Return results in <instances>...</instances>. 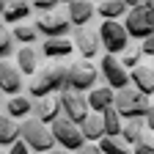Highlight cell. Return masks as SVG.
Masks as SVG:
<instances>
[{"mask_svg": "<svg viewBox=\"0 0 154 154\" xmlns=\"http://www.w3.org/2000/svg\"><path fill=\"white\" fill-rule=\"evenodd\" d=\"M113 110L121 116V121H127V119H143V116L151 110V96H146L138 88L127 85V88L113 94Z\"/></svg>", "mask_w": 154, "mask_h": 154, "instance_id": "6da1fadb", "label": "cell"}, {"mask_svg": "<svg viewBox=\"0 0 154 154\" xmlns=\"http://www.w3.org/2000/svg\"><path fill=\"white\" fill-rule=\"evenodd\" d=\"M66 88V66L61 63H50L44 69H38V74H33V80L28 85V94L33 99H42V96H50L55 91Z\"/></svg>", "mask_w": 154, "mask_h": 154, "instance_id": "7a4b0ae2", "label": "cell"}, {"mask_svg": "<svg viewBox=\"0 0 154 154\" xmlns=\"http://www.w3.org/2000/svg\"><path fill=\"white\" fill-rule=\"evenodd\" d=\"M19 140H22L30 151H36V154H47L50 149H55L50 127L42 124V121H36V119H25L22 124H19Z\"/></svg>", "mask_w": 154, "mask_h": 154, "instance_id": "3957f363", "label": "cell"}, {"mask_svg": "<svg viewBox=\"0 0 154 154\" xmlns=\"http://www.w3.org/2000/svg\"><path fill=\"white\" fill-rule=\"evenodd\" d=\"M96 36H99V47H105V55H121L129 47V36L124 25L116 22V19H105L96 30Z\"/></svg>", "mask_w": 154, "mask_h": 154, "instance_id": "277c9868", "label": "cell"}, {"mask_svg": "<svg viewBox=\"0 0 154 154\" xmlns=\"http://www.w3.org/2000/svg\"><path fill=\"white\" fill-rule=\"evenodd\" d=\"M50 132H52V140L58 149H66V151H77L85 140H83V132L77 124H72L69 119H63V116H58V119L50 124Z\"/></svg>", "mask_w": 154, "mask_h": 154, "instance_id": "5b68a950", "label": "cell"}, {"mask_svg": "<svg viewBox=\"0 0 154 154\" xmlns=\"http://www.w3.org/2000/svg\"><path fill=\"white\" fill-rule=\"evenodd\" d=\"M96 77H99V72H96L94 63H88V61H74V63L66 66V88L80 91V94L83 91H91L96 85Z\"/></svg>", "mask_w": 154, "mask_h": 154, "instance_id": "8992f818", "label": "cell"}, {"mask_svg": "<svg viewBox=\"0 0 154 154\" xmlns=\"http://www.w3.org/2000/svg\"><path fill=\"white\" fill-rule=\"evenodd\" d=\"M58 107H61V116L63 119H69L72 124L80 127L83 119L88 116V102L85 96L80 91H72V88H63L61 94H58Z\"/></svg>", "mask_w": 154, "mask_h": 154, "instance_id": "52a82bcc", "label": "cell"}, {"mask_svg": "<svg viewBox=\"0 0 154 154\" xmlns=\"http://www.w3.org/2000/svg\"><path fill=\"white\" fill-rule=\"evenodd\" d=\"M124 30H127V36H132V38H146V36H154V11H151V6L129 8Z\"/></svg>", "mask_w": 154, "mask_h": 154, "instance_id": "ba28073f", "label": "cell"}, {"mask_svg": "<svg viewBox=\"0 0 154 154\" xmlns=\"http://www.w3.org/2000/svg\"><path fill=\"white\" fill-rule=\"evenodd\" d=\"M33 28H36V33H42V36H47V38H61V36H66V33L72 30L66 14L55 11V8H52V11H42V14L36 17Z\"/></svg>", "mask_w": 154, "mask_h": 154, "instance_id": "9c48e42d", "label": "cell"}, {"mask_svg": "<svg viewBox=\"0 0 154 154\" xmlns=\"http://www.w3.org/2000/svg\"><path fill=\"white\" fill-rule=\"evenodd\" d=\"M99 72H102V77H105L107 88H113V91H121V88L129 85V72L119 63V58H116V55H102Z\"/></svg>", "mask_w": 154, "mask_h": 154, "instance_id": "30bf717a", "label": "cell"}, {"mask_svg": "<svg viewBox=\"0 0 154 154\" xmlns=\"http://www.w3.org/2000/svg\"><path fill=\"white\" fill-rule=\"evenodd\" d=\"M69 42H72L74 50H80L83 61H88V58H94V55H99V36H96V30L74 28V33H72Z\"/></svg>", "mask_w": 154, "mask_h": 154, "instance_id": "8fae6325", "label": "cell"}, {"mask_svg": "<svg viewBox=\"0 0 154 154\" xmlns=\"http://www.w3.org/2000/svg\"><path fill=\"white\" fill-rule=\"evenodd\" d=\"M22 74H19V69L8 61H0V94H11L17 96L19 91H22Z\"/></svg>", "mask_w": 154, "mask_h": 154, "instance_id": "7c38bea8", "label": "cell"}, {"mask_svg": "<svg viewBox=\"0 0 154 154\" xmlns=\"http://www.w3.org/2000/svg\"><path fill=\"white\" fill-rule=\"evenodd\" d=\"M119 138H121L127 146H135V143H140V140H151V132L146 129L143 119H127V121H121Z\"/></svg>", "mask_w": 154, "mask_h": 154, "instance_id": "4fadbf2b", "label": "cell"}, {"mask_svg": "<svg viewBox=\"0 0 154 154\" xmlns=\"http://www.w3.org/2000/svg\"><path fill=\"white\" fill-rule=\"evenodd\" d=\"M30 113H33V119L36 121H42V124H52L58 116H61V107H58V96H42L36 105H30Z\"/></svg>", "mask_w": 154, "mask_h": 154, "instance_id": "5bb4252c", "label": "cell"}, {"mask_svg": "<svg viewBox=\"0 0 154 154\" xmlns=\"http://www.w3.org/2000/svg\"><path fill=\"white\" fill-rule=\"evenodd\" d=\"M129 85L138 88L146 96H151L154 94V72H151V63H138L135 69H129Z\"/></svg>", "mask_w": 154, "mask_h": 154, "instance_id": "9a60e30c", "label": "cell"}, {"mask_svg": "<svg viewBox=\"0 0 154 154\" xmlns=\"http://www.w3.org/2000/svg\"><path fill=\"white\" fill-rule=\"evenodd\" d=\"M42 66V52L33 44H22L17 50V69L19 74H36V69Z\"/></svg>", "mask_w": 154, "mask_h": 154, "instance_id": "2e32d148", "label": "cell"}, {"mask_svg": "<svg viewBox=\"0 0 154 154\" xmlns=\"http://www.w3.org/2000/svg\"><path fill=\"white\" fill-rule=\"evenodd\" d=\"M66 6H69L66 19L74 28H85L94 19V3H88V0H72V3H66Z\"/></svg>", "mask_w": 154, "mask_h": 154, "instance_id": "e0dca14e", "label": "cell"}, {"mask_svg": "<svg viewBox=\"0 0 154 154\" xmlns=\"http://www.w3.org/2000/svg\"><path fill=\"white\" fill-rule=\"evenodd\" d=\"M113 94H116L113 88H105V85H102V88H96V85H94V88L88 91V96H85L88 110H94V113H102L105 107H113Z\"/></svg>", "mask_w": 154, "mask_h": 154, "instance_id": "ac0fdd59", "label": "cell"}, {"mask_svg": "<svg viewBox=\"0 0 154 154\" xmlns=\"http://www.w3.org/2000/svg\"><path fill=\"white\" fill-rule=\"evenodd\" d=\"M72 50H74L72 42H69L66 36H61V38H47L38 52H42V58H55V61H58V58H66Z\"/></svg>", "mask_w": 154, "mask_h": 154, "instance_id": "d6986e66", "label": "cell"}, {"mask_svg": "<svg viewBox=\"0 0 154 154\" xmlns=\"http://www.w3.org/2000/svg\"><path fill=\"white\" fill-rule=\"evenodd\" d=\"M80 132H83V140H99V138H105L102 116L99 113H88L83 119V124H80Z\"/></svg>", "mask_w": 154, "mask_h": 154, "instance_id": "ffe728a7", "label": "cell"}, {"mask_svg": "<svg viewBox=\"0 0 154 154\" xmlns=\"http://www.w3.org/2000/svg\"><path fill=\"white\" fill-rule=\"evenodd\" d=\"M28 14H30V3L28 0H8L0 17H3V22H14L17 25V22H22Z\"/></svg>", "mask_w": 154, "mask_h": 154, "instance_id": "44dd1931", "label": "cell"}, {"mask_svg": "<svg viewBox=\"0 0 154 154\" xmlns=\"http://www.w3.org/2000/svg\"><path fill=\"white\" fill-rule=\"evenodd\" d=\"M94 14H99L102 19H119L127 14V0H102L99 8H94Z\"/></svg>", "mask_w": 154, "mask_h": 154, "instance_id": "7402d4cb", "label": "cell"}, {"mask_svg": "<svg viewBox=\"0 0 154 154\" xmlns=\"http://www.w3.org/2000/svg\"><path fill=\"white\" fill-rule=\"evenodd\" d=\"M14 140H19V127L14 124V119H8L6 113H0V146H11Z\"/></svg>", "mask_w": 154, "mask_h": 154, "instance_id": "603a6c76", "label": "cell"}, {"mask_svg": "<svg viewBox=\"0 0 154 154\" xmlns=\"http://www.w3.org/2000/svg\"><path fill=\"white\" fill-rule=\"evenodd\" d=\"M99 116H102V127H105V135H107V138H119V132H121V116L116 113L113 107H105Z\"/></svg>", "mask_w": 154, "mask_h": 154, "instance_id": "cb8c5ba5", "label": "cell"}, {"mask_svg": "<svg viewBox=\"0 0 154 154\" xmlns=\"http://www.w3.org/2000/svg\"><path fill=\"white\" fill-rule=\"evenodd\" d=\"M6 116H8V119H25V116L30 113V99H28V96H11V99H8V105H6Z\"/></svg>", "mask_w": 154, "mask_h": 154, "instance_id": "d4e9b609", "label": "cell"}, {"mask_svg": "<svg viewBox=\"0 0 154 154\" xmlns=\"http://www.w3.org/2000/svg\"><path fill=\"white\" fill-rule=\"evenodd\" d=\"M99 151L102 154H132L129 151V146L121 140V138H99Z\"/></svg>", "mask_w": 154, "mask_h": 154, "instance_id": "484cf974", "label": "cell"}, {"mask_svg": "<svg viewBox=\"0 0 154 154\" xmlns=\"http://www.w3.org/2000/svg\"><path fill=\"white\" fill-rule=\"evenodd\" d=\"M11 38H17V42H22V44H33L36 38H38V33H36V28H33V25L17 22V25H14V30H11Z\"/></svg>", "mask_w": 154, "mask_h": 154, "instance_id": "4316f807", "label": "cell"}, {"mask_svg": "<svg viewBox=\"0 0 154 154\" xmlns=\"http://www.w3.org/2000/svg\"><path fill=\"white\" fill-rule=\"evenodd\" d=\"M14 52V38H11V30L6 22H0V61H6V58Z\"/></svg>", "mask_w": 154, "mask_h": 154, "instance_id": "83f0119b", "label": "cell"}, {"mask_svg": "<svg viewBox=\"0 0 154 154\" xmlns=\"http://www.w3.org/2000/svg\"><path fill=\"white\" fill-rule=\"evenodd\" d=\"M119 63H121L124 69H135V66L140 63V50L129 44V47H127V50L121 52V58H119Z\"/></svg>", "mask_w": 154, "mask_h": 154, "instance_id": "f1b7e54d", "label": "cell"}, {"mask_svg": "<svg viewBox=\"0 0 154 154\" xmlns=\"http://www.w3.org/2000/svg\"><path fill=\"white\" fill-rule=\"evenodd\" d=\"M140 55H146L149 61H151V55H154V36H146V38H140Z\"/></svg>", "mask_w": 154, "mask_h": 154, "instance_id": "f546056e", "label": "cell"}, {"mask_svg": "<svg viewBox=\"0 0 154 154\" xmlns=\"http://www.w3.org/2000/svg\"><path fill=\"white\" fill-rule=\"evenodd\" d=\"M30 8H36V11H52L55 3H52V0H30Z\"/></svg>", "mask_w": 154, "mask_h": 154, "instance_id": "4dcf8cb0", "label": "cell"}, {"mask_svg": "<svg viewBox=\"0 0 154 154\" xmlns=\"http://www.w3.org/2000/svg\"><path fill=\"white\" fill-rule=\"evenodd\" d=\"M6 154H30V149H28L22 140H14V143L8 146V151H6Z\"/></svg>", "mask_w": 154, "mask_h": 154, "instance_id": "1f68e13d", "label": "cell"}, {"mask_svg": "<svg viewBox=\"0 0 154 154\" xmlns=\"http://www.w3.org/2000/svg\"><path fill=\"white\" fill-rule=\"evenodd\" d=\"M132 154H154L151 140H140V143H135V151H132Z\"/></svg>", "mask_w": 154, "mask_h": 154, "instance_id": "d6a6232c", "label": "cell"}, {"mask_svg": "<svg viewBox=\"0 0 154 154\" xmlns=\"http://www.w3.org/2000/svg\"><path fill=\"white\" fill-rule=\"evenodd\" d=\"M72 154H102L99 151V146H94V143H83L77 151H72Z\"/></svg>", "mask_w": 154, "mask_h": 154, "instance_id": "836d02e7", "label": "cell"}, {"mask_svg": "<svg viewBox=\"0 0 154 154\" xmlns=\"http://www.w3.org/2000/svg\"><path fill=\"white\" fill-rule=\"evenodd\" d=\"M129 8H138V6H151V0H127Z\"/></svg>", "mask_w": 154, "mask_h": 154, "instance_id": "e575fe53", "label": "cell"}, {"mask_svg": "<svg viewBox=\"0 0 154 154\" xmlns=\"http://www.w3.org/2000/svg\"><path fill=\"white\" fill-rule=\"evenodd\" d=\"M47 154H72V151H66V149H50Z\"/></svg>", "mask_w": 154, "mask_h": 154, "instance_id": "d590c367", "label": "cell"}, {"mask_svg": "<svg viewBox=\"0 0 154 154\" xmlns=\"http://www.w3.org/2000/svg\"><path fill=\"white\" fill-rule=\"evenodd\" d=\"M6 3H8V0H0V14H3V8H6Z\"/></svg>", "mask_w": 154, "mask_h": 154, "instance_id": "8d00e7d4", "label": "cell"}, {"mask_svg": "<svg viewBox=\"0 0 154 154\" xmlns=\"http://www.w3.org/2000/svg\"><path fill=\"white\" fill-rule=\"evenodd\" d=\"M52 3H55V6H58V3H72V0H52Z\"/></svg>", "mask_w": 154, "mask_h": 154, "instance_id": "74e56055", "label": "cell"}, {"mask_svg": "<svg viewBox=\"0 0 154 154\" xmlns=\"http://www.w3.org/2000/svg\"><path fill=\"white\" fill-rule=\"evenodd\" d=\"M88 3H94V0H88Z\"/></svg>", "mask_w": 154, "mask_h": 154, "instance_id": "f35d334b", "label": "cell"}, {"mask_svg": "<svg viewBox=\"0 0 154 154\" xmlns=\"http://www.w3.org/2000/svg\"><path fill=\"white\" fill-rule=\"evenodd\" d=\"M28 3H30V0H28Z\"/></svg>", "mask_w": 154, "mask_h": 154, "instance_id": "ab89813d", "label": "cell"}]
</instances>
